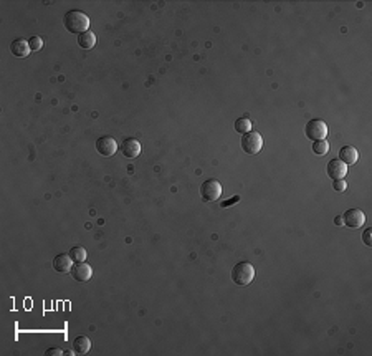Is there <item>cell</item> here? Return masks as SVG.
I'll return each mask as SVG.
<instances>
[{
  "label": "cell",
  "instance_id": "obj_7",
  "mask_svg": "<svg viewBox=\"0 0 372 356\" xmlns=\"http://www.w3.org/2000/svg\"><path fill=\"white\" fill-rule=\"evenodd\" d=\"M343 224H346L351 229H359L365 224V216L362 211L359 209H349L344 212L343 216Z\"/></svg>",
  "mask_w": 372,
  "mask_h": 356
},
{
  "label": "cell",
  "instance_id": "obj_6",
  "mask_svg": "<svg viewBox=\"0 0 372 356\" xmlns=\"http://www.w3.org/2000/svg\"><path fill=\"white\" fill-rule=\"evenodd\" d=\"M96 151H98L101 156L110 158L113 154H116L118 142L115 141V138H111V136H101V138L96 139Z\"/></svg>",
  "mask_w": 372,
  "mask_h": 356
},
{
  "label": "cell",
  "instance_id": "obj_3",
  "mask_svg": "<svg viewBox=\"0 0 372 356\" xmlns=\"http://www.w3.org/2000/svg\"><path fill=\"white\" fill-rule=\"evenodd\" d=\"M304 133H306V138L308 139L323 141V139H326V136H328V126L323 120H317L316 118V120H309L308 123H306Z\"/></svg>",
  "mask_w": 372,
  "mask_h": 356
},
{
  "label": "cell",
  "instance_id": "obj_20",
  "mask_svg": "<svg viewBox=\"0 0 372 356\" xmlns=\"http://www.w3.org/2000/svg\"><path fill=\"white\" fill-rule=\"evenodd\" d=\"M333 187H334L336 192H344L347 189V182H346V179H336L333 182Z\"/></svg>",
  "mask_w": 372,
  "mask_h": 356
},
{
  "label": "cell",
  "instance_id": "obj_10",
  "mask_svg": "<svg viewBox=\"0 0 372 356\" xmlns=\"http://www.w3.org/2000/svg\"><path fill=\"white\" fill-rule=\"evenodd\" d=\"M121 152L126 158H137L141 154V144L134 138H126L121 142Z\"/></svg>",
  "mask_w": 372,
  "mask_h": 356
},
{
  "label": "cell",
  "instance_id": "obj_18",
  "mask_svg": "<svg viewBox=\"0 0 372 356\" xmlns=\"http://www.w3.org/2000/svg\"><path fill=\"white\" fill-rule=\"evenodd\" d=\"M313 152L316 156H326L329 152V142L326 139L323 141H314L313 142Z\"/></svg>",
  "mask_w": 372,
  "mask_h": 356
},
{
  "label": "cell",
  "instance_id": "obj_11",
  "mask_svg": "<svg viewBox=\"0 0 372 356\" xmlns=\"http://www.w3.org/2000/svg\"><path fill=\"white\" fill-rule=\"evenodd\" d=\"M71 267H73V260H71L70 253H58L53 259V269H55V272L68 274V272H71Z\"/></svg>",
  "mask_w": 372,
  "mask_h": 356
},
{
  "label": "cell",
  "instance_id": "obj_2",
  "mask_svg": "<svg viewBox=\"0 0 372 356\" xmlns=\"http://www.w3.org/2000/svg\"><path fill=\"white\" fill-rule=\"evenodd\" d=\"M255 278V267L250 262H240L233 267L232 270V280L240 287H247Z\"/></svg>",
  "mask_w": 372,
  "mask_h": 356
},
{
  "label": "cell",
  "instance_id": "obj_4",
  "mask_svg": "<svg viewBox=\"0 0 372 356\" xmlns=\"http://www.w3.org/2000/svg\"><path fill=\"white\" fill-rule=\"evenodd\" d=\"M222 195V184L217 179H207L200 186V197L207 202H214Z\"/></svg>",
  "mask_w": 372,
  "mask_h": 356
},
{
  "label": "cell",
  "instance_id": "obj_5",
  "mask_svg": "<svg viewBox=\"0 0 372 356\" xmlns=\"http://www.w3.org/2000/svg\"><path fill=\"white\" fill-rule=\"evenodd\" d=\"M263 147V138L260 133L256 131H250L247 134H243L242 138V149L247 154H258Z\"/></svg>",
  "mask_w": 372,
  "mask_h": 356
},
{
  "label": "cell",
  "instance_id": "obj_1",
  "mask_svg": "<svg viewBox=\"0 0 372 356\" xmlns=\"http://www.w3.org/2000/svg\"><path fill=\"white\" fill-rule=\"evenodd\" d=\"M63 25L70 33H85L89 28V19L86 14L80 10H70L63 17Z\"/></svg>",
  "mask_w": 372,
  "mask_h": 356
},
{
  "label": "cell",
  "instance_id": "obj_22",
  "mask_svg": "<svg viewBox=\"0 0 372 356\" xmlns=\"http://www.w3.org/2000/svg\"><path fill=\"white\" fill-rule=\"evenodd\" d=\"M45 354H46V356H62V354H65V353H63L60 348H50V349H46Z\"/></svg>",
  "mask_w": 372,
  "mask_h": 356
},
{
  "label": "cell",
  "instance_id": "obj_15",
  "mask_svg": "<svg viewBox=\"0 0 372 356\" xmlns=\"http://www.w3.org/2000/svg\"><path fill=\"white\" fill-rule=\"evenodd\" d=\"M78 45L81 46L83 50H89L96 45V35L93 32H85L81 35H78Z\"/></svg>",
  "mask_w": 372,
  "mask_h": 356
},
{
  "label": "cell",
  "instance_id": "obj_21",
  "mask_svg": "<svg viewBox=\"0 0 372 356\" xmlns=\"http://www.w3.org/2000/svg\"><path fill=\"white\" fill-rule=\"evenodd\" d=\"M362 240H364V244L367 245V247H372V229H370V227L364 230V234H362Z\"/></svg>",
  "mask_w": 372,
  "mask_h": 356
},
{
  "label": "cell",
  "instance_id": "obj_13",
  "mask_svg": "<svg viewBox=\"0 0 372 356\" xmlns=\"http://www.w3.org/2000/svg\"><path fill=\"white\" fill-rule=\"evenodd\" d=\"M339 161H343L346 166H352L359 161V152L352 146H343L339 149Z\"/></svg>",
  "mask_w": 372,
  "mask_h": 356
},
{
  "label": "cell",
  "instance_id": "obj_24",
  "mask_svg": "<svg viewBox=\"0 0 372 356\" xmlns=\"http://www.w3.org/2000/svg\"><path fill=\"white\" fill-rule=\"evenodd\" d=\"M336 225H343V217H336Z\"/></svg>",
  "mask_w": 372,
  "mask_h": 356
},
{
  "label": "cell",
  "instance_id": "obj_14",
  "mask_svg": "<svg viewBox=\"0 0 372 356\" xmlns=\"http://www.w3.org/2000/svg\"><path fill=\"white\" fill-rule=\"evenodd\" d=\"M91 348V341H89L88 336H76L73 341V351L76 354H86Z\"/></svg>",
  "mask_w": 372,
  "mask_h": 356
},
{
  "label": "cell",
  "instance_id": "obj_23",
  "mask_svg": "<svg viewBox=\"0 0 372 356\" xmlns=\"http://www.w3.org/2000/svg\"><path fill=\"white\" fill-rule=\"evenodd\" d=\"M237 200H238V197H233V199L230 200V202H227V200H225V202H222V207H229L232 202H237Z\"/></svg>",
  "mask_w": 372,
  "mask_h": 356
},
{
  "label": "cell",
  "instance_id": "obj_8",
  "mask_svg": "<svg viewBox=\"0 0 372 356\" xmlns=\"http://www.w3.org/2000/svg\"><path fill=\"white\" fill-rule=\"evenodd\" d=\"M70 274L76 282H88L93 277V269L86 262H75Z\"/></svg>",
  "mask_w": 372,
  "mask_h": 356
},
{
  "label": "cell",
  "instance_id": "obj_12",
  "mask_svg": "<svg viewBox=\"0 0 372 356\" xmlns=\"http://www.w3.org/2000/svg\"><path fill=\"white\" fill-rule=\"evenodd\" d=\"M10 52L12 55L19 57V58H25L30 55V52H32V48H30L28 41L23 40V38H17L10 43Z\"/></svg>",
  "mask_w": 372,
  "mask_h": 356
},
{
  "label": "cell",
  "instance_id": "obj_19",
  "mask_svg": "<svg viewBox=\"0 0 372 356\" xmlns=\"http://www.w3.org/2000/svg\"><path fill=\"white\" fill-rule=\"evenodd\" d=\"M28 45H30V48H32V52H38L43 48V40L40 37H32L28 40Z\"/></svg>",
  "mask_w": 372,
  "mask_h": 356
},
{
  "label": "cell",
  "instance_id": "obj_17",
  "mask_svg": "<svg viewBox=\"0 0 372 356\" xmlns=\"http://www.w3.org/2000/svg\"><path fill=\"white\" fill-rule=\"evenodd\" d=\"M68 253H70V257H71L73 262H85V260H86V250L81 245L71 247Z\"/></svg>",
  "mask_w": 372,
  "mask_h": 356
},
{
  "label": "cell",
  "instance_id": "obj_9",
  "mask_svg": "<svg viewBox=\"0 0 372 356\" xmlns=\"http://www.w3.org/2000/svg\"><path fill=\"white\" fill-rule=\"evenodd\" d=\"M328 176L331 177V179H344L346 174H347V166L339 161V159H331V161L328 163Z\"/></svg>",
  "mask_w": 372,
  "mask_h": 356
},
{
  "label": "cell",
  "instance_id": "obj_16",
  "mask_svg": "<svg viewBox=\"0 0 372 356\" xmlns=\"http://www.w3.org/2000/svg\"><path fill=\"white\" fill-rule=\"evenodd\" d=\"M235 131L240 134H247L250 131H253V124H251L248 118H238L235 121Z\"/></svg>",
  "mask_w": 372,
  "mask_h": 356
}]
</instances>
